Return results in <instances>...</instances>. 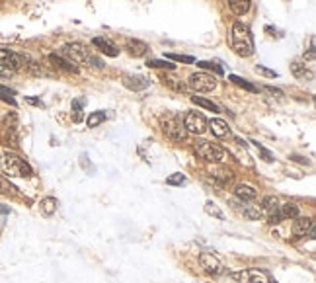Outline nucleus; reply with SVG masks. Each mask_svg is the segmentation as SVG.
<instances>
[{
	"label": "nucleus",
	"mask_w": 316,
	"mask_h": 283,
	"mask_svg": "<svg viewBox=\"0 0 316 283\" xmlns=\"http://www.w3.org/2000/svg\"><path fill=\"white\" fill-rule=\"evenodd\" d=\"M151 82L145 78V76L139 75H125L123 76V86L131 92H139V90H145Z\"/></svg>",
	"instance_id": "obj_12"
},
{
	"label": "nucleus",
	"mask_w": 316,
	"mask_h": 283,
	"mask_svg": "<svg viewBox=\"0 0 316 283\" xmlns=\"http://www.w3.org/2000/svg\"><path fill=\"white\" fill-rule=\"evenodd\" d=\"M197 67H201V69H211V71H215L217 75H223V69H221V67L213 65V63H207V61H199Z\"/></svg>",
	"instance_id": "obj_36"
},
{
	"label": "nucleus",
	"mask_w": 316,
	"mask_h": 283,
	"mask_svg": "<svg viewBox=\"0 0 316 283\" xmlns=\"http://www.w3.org/2000/svg\"><path fill=\"white\" fill-rule=\"evenodd\" d=\"M217 76L209 75V73H194L187 78V86L196 92H213L217 88Z\"/></svg>",
	"instance_id": "obj_6"
},
{
	"label": "nucleus",
	"mask_w": 316,
	"mask_h": 283,
	"mask_svg": "<svg viewBox=\"0 0 316 283\" xmlns=\"http://www.w3.org/2000/svg\"><path fill=\"white\" fill-rule=\"evenodd\" d=\"M230 47L238 57H250L254 55V37L250 33V28L242 22H234L230 30Z\"/></svg>",
	"instance_id": "obj_1"
},
{
	"label": "nucleus",
	"mask_w": 316,
	"mask_h": 283,
	"mask_svg": "<svg viewBox=\"0 0 316 283\" xmlns=\"http://www.w3.org/2000/svg\"><path fill=\"white\" fill-rule=\"evenodd\" d=\"M314 224H312V219H308V217H295V223H293V235L295 237H306V233L312 229Z\"/></svg>",
	"instance_id": "obj_14"
},
{
	"label": "nucleus",
	"mask_w": 316,
	"mask_h": 283,
	"mask_svg": "<svg viewBox=\"0 0 316 283\" xmlns=\"http://www.w3.org/2000/svg\"><path fill=\"white\" fill-rule=\"evenodd\" d=\"M80 164H82V168H84L86 172H88V170H90L92 174L96 172V168H94V164H92L90 160H88V156H86V154H80Z\"/></svg>",
	"instance_id": "obj_37"
},
{
	"label": "nucleus",
	"mask_w": 316,
	"mask_h": 283,
	"mask_svg": "<svg viewBox=\"0 0 316 283\" xmlns=\"http://www.w3.org/2000/svg\"><path fill=\"white\" fill-rule=\"evenodd\" d=\"M62 53L69 57L71 63H76V65H90V67H96V69L104 67V63L82 43H67L62 47Z\"/></svg>",
	"instance_id": "obj_2"
},
{
	"label": "nucleus",
	"mask_w": 316,
	"mask_h": 283,
	"mask_svg": "<svg viewBox=\"0 0 316 283\" xmlns=\"http://www.w3.org/2000/svg\"><path fill=\"white\" fill-rule=\"evenodd\" d=\"M256 71L258 75H262V76H266V78H277V73L275 71H271V69H268V67H264V65H256Z\"/></svg>",
	"instance_id": "obj_33"
},
{
	"label": "nucleus",
	"mask_w": 316,
	"mask_h": 283,
	"mask_svg": "<svg viewBox=\"0 0 316 283\" xmlns=\"http://www.w3.org/2000/svg\"><path fill=\"white\" fill-rule=\"evenodd\" d=\"M242 215H244L248 221H258V219L262 217V211H260V209H254V207H244L242 209Z\"/></svg>",
	"instance_id": "obj_31"
},
{
	"label": "nucleus",
	"mask_w": 316,
	"mask_h": 283,
	"mask_svg": "<svg viewBox=\"0 0 316 283\" xmlns=\"http://www.w3.org/2000/svg\"><path fill=\"white\" fill-rule=\"evenodd\" d=\"M228 80L232 82V84H236V86H240V88L248 90V92H258V88L254 86V84H250L248 80H244V78H240V76L236 75H228Z\"/></svg>",
	"instance_id": "obj_26"
},
{
	"label": "nucleus",
	"mask_w": 316,
	"mask_h": 283,
	"mask_svg": "<svg viewBox=\"0 0 316 283\" xmlns=\"http://www.w3.org/2000/svg\"><path fill=\"white\" fill-rule=\"evenodd\" d=\"M59 207V201L55 199V197H43L41 199V203H39V209H41V213L45 215V217H51L55 211Z\"/></svg>",
	"instance_id": "obj_19"
},
{
	"label": "nucleus",
	"mask_w": 316,
	"mask_h": 283,
	"mask_svg": "<svg viewBox=\"0 0 316 283\" xmlns=\"http://www.w3.org/2000/svg\"><path fill=\"white\" fill-rule=\"evenodd\" d=\"M0 100H4V102H8V104L16 105L14 90H10L8 86H2V84H0Z\"/></svg>",
	"instance_id": "obj_27"
},
{
	"label": "nucleus",
	"mask_w": 316,
	"mask_h": 283,
	"mask_svg": "<svg viewBox=\"0 0 316 283\" xmlns=\"http://www.w3.org/2000/svg\"><path fill=\"white\" fill-rule=\"evenodd\" d=\"M250 2H252V0H228L232 12H234L236 16L248 14V10H250Z\"/></svg>",
	"instance_id": "obj_20"
},
{
	"label": "nucleus",
	"mask_w": 316,
	"mask_h": 283,
	"mask_svg": "<svg viewBox=\"0 0 316 283\" xmlns=\"http://www.w3.org/2000/svg\"><path fill=\"white\" fill-rule=\"evenodd\" d=\"M196 152L203 158V160H207V162H223L226 156V152L219 145H215V143H207V141H203V143H199L196 147Z\"/></svg>",
	"instance_id": "obj_7"
},
{
	"label": "nucleus",
	"mask_w": 316,
	"mask_h": 283,
	"mask_svg": "<svg viewBox=\"0 0 316 283\" xmlns=\"http://www.w3.org/2000/svg\"><path fill=\"white\" fill-rule=\"evenodd\" d=\"M92 45L98 47L107 57H117V55H119V49L111 43L109 39H105V37H94V39H92Z\"/></svg>",
	"instance_id": "obj_13"
},
{
	"label": "nucleus",
	"mask_w": 316,
	"mask_h": 283,
	"mask_svg": "<svg viewBox=\"0 0 316 283\" xmlns=\"http://www.w3.org/2000/svg\"><path fill=\"white\" fill-rule=\"evenodd\" d=\"M262 205H264V209H266V211H275V209H277V205H279V203H277V199H275V197H273V195H270V197H266V199H264V201H262Z\"/></svg>",
	"instance_id": "obj_35"
},
{
	"label": "nucleus",
	"mask_w": 316,
	"mask_h": 283,
	"mask_svg": "<svg viewBox=\"0 0 316 283\" xmlns=\"http://www.w3.org/2000/svg\"><path fill=\"white\" fill-rule=\"evenodd\" d=\"M125 49H127L133 57H145V55L149 53V45L145 43V41H141V39H129L127 45H125Z\"/></svg>",
	"instance_id": "obj_15"
},
{
	"label": "nucleus",
	"mask_w": 316,
	"mask_h": 283,
	"mask_svg": "<svg viewBox=\"0 0 316 283\" xmlns=\"http://www.w3.org/2000/svg\"><path fill=\"white\" fill-rule=\"evenodd\" d=\"M0 166L8 176H16V178H30L33 174L30 164L14 152H4L0 156Z\"/></svg>",
	"instance_id": "obj_3"
},
{
	"label": "nucleus",
	"mask_w": 316,
	"mask_h": 283,
	"mask_svg": "<svg viewBox=\"0 0 316 283\" xmlns=\"http://www.w3.org/2000/svg\"><path fill=\"white\" fill-rule=\"evenodd\" d=\"M24 67V57L10 49H0V75H10Z\"/></svg>",
	"instance_id": "obj_4"
},
{
	"label": "nucleus",
	"mask_w": 316,
	"mask_h": 283,
	"mask_svg": "<svg viewBox=\"0 0 316 283\" xmlns=\"http://www.w3.org/2000/svg\"><path fill=\"white\" fill-rule=\"evenodd\" d=\"M166 61H176V63H187V65H192L194 63V57H189V55H178V53H166L164 55Z\"/></svg>",
	"instance_id": "obj_28"
},
{
	"label": "nucleus",
	"mask_w": 316,
	"mask_h": 283,
	"mask_svg": "<svg viewBox=\"0 0 316 283\" xmlns=\"http://www.w3.org/2000/svg\"><path fill=\"white\" fill-rule=\"evenodd\" d=\"M192 102L196 105H201V107H205V109H209V111H215V114H219L221 109H219V105L215 104V102H211L207 98H201V96H192Z\"/></svg>",
	"instance_id": "obj_22"
},
{
	"label": "nucleus",
	"mask_w": 316,
	"mask_h": 283,
	"mask_svg": "<svg viewBox=\"0 0 316 283\" xmlns=\"http://www.w3.org/2000/svg\"><path fill=\"white\" fill-rule=\"evenodd\" d=\"M185 182H187V178H185L183 174H180V172H176V174H172V176L166 178V184H168V186H183Z\"/></svg>",
	"instance_id": "obj_29"
},
{
	"label": "nucleus",
	"mask_w": 316,
	"mask_h": 283,
	"mask_svg": "<svg viewBox=\"0 0 316 283\" xmlns=\"http://www.w3.org/2000/svg\"><path fill=\"white\" fill-rule=\"evenodd\" d=\"M28 102L33 105H41V107H43V102H39V100H35V98H28Z\"/></svg>",
	"instance_id": "obj_39"
},
{
	"label": "nucleus",
	"mask_w": 316,
	"mask_h": 283,
	"mask_svg": "<svg viewBox=\"0 0 316 283\" xmlns=\"http://www.w3.org/2000/svg\"><path fill=\"white\" fill-rule=\"evenodd\" d=\"M199 262H201V268H205V271H209L213 275H221L225 273V266L223 262L211 252H203L199 256Z\"/></svg>",
	"instance_id": "obj_11"
},
{
	"label": "nucleus",
	"mask_w": 316,
	"mask_h": 283,
	"mask_svg": "<svg viewBox=\"0 0 316 283\" xmlns=\"http://www.w3.org/2000/svg\"><path fill=\"white\" fill-rule=\"evenodd\" d=\"M291 71H293V75L297 76V78H312V71H308L306 69V65H302L299 61H295L293 65H291Z\"/></svg>",
	"instance_id": "obj_21"
},
{
	"label": "nucleus",
	"mask_w": 316,
	"mask_h": 283,
	"mask_svg": "<svg viewBox=\"0 0 316 283\" xmlns=\"http://www.w3.org/2000/svg\"><path fill=\"white\" fill-rule=\"evenodd\" d=\"M105 121V114L102 109H98V111H92L90 116L86 118V125L88 127H98L100 123H104Z\"/></svg>",
	"instance_id": "obj_25"
},
{
	"label": "nucleus",
	"mask_w": 316,
	"mask_h": 283,
	"mask_svg": "<svg viewBox=\"0 0 316 283\" xmlns=\"http://www.w3.org/2000/svg\"><path fill=\"white\" fill-rule=\"evenodd\" d=\"M49 61H51V65H55L57 69H62V71H67V73H78V67L76 65H73L71 61L62 59L60 55H49Z\"/></svg>",
	"instance_id": "obj_18"
},
{
	"label": "nucleus",
	"mask_w": 316,
	"mask_h": 283,
	"mask_svg": "<svg viewBox=\"0 0 316 283\" xmlns=\"http://www.w3.org/2000/svg\"><path fill=\"white\" fill-rule=\"evenodd\" d=\"M266 90L270 92V94H275V96H283V92L279 88H273V86H266Z\"/></svg>",
	"instance_id": "obj_38"
},
{
	"label": "nucleus",
	"mask_w": 316,
	"mask_h": 283,
	"mask_svg": "<svg viewBox=\"0 0 316 283\" xmlns=\"http://www.w3.org/2000/svg\"><path fill=\"white\" fill-rule=\"evenodd\" d=\"M205 213L211 215V217H215V219H219V221H225V213L217 207V203H215V201H211V199L205 203Z\"/></svg>",
	"instance_id": "obj_24"
},
{
	"label": "nucleus",
	"mask_w": 316,
	"mask_h": 283,
	"mask_svg": "<svg viewBox=\"0 0 316 283\" xmlns=\"http://www.w3.org/2000/svg\"><path fill=\"white\" fill-rule=\"evenodd\" d=\"M295 217H299V207H297V205H293V203H283V205H277L275 211H271L270 223L271 224H279L281 221L295 219Z\"/></svg>",
	"instance_id": "obj_10"
},
{
	"label": "nucleus",
	"mask_w": 316,
	"mask_h": 283,
	"mask_svg": "<svg viewBox=\"0 0 316 283\" xmlns=\"http://www.w3.org/2000/svg\"><path fill=\"white\" fill-rule=\"evenodd\" d=\"M164 84L166 86H170V88L178 90V92H183V90H185V84H183L181 80H178V78H172V76H166Z\"/></svg>",
	"instance_id": "obj_30"
},
{
	"label": "nucleus",
	"mask_w": 316,
	"mask_h": 283,
	"mask_svg": "<svg viewBox=\"0 0 316 283\" xmlns=\"http://www.w3.org/2000/svg\"><path fill=\"white\" fill-rule=\"evenodd\" d=\"M162 131H164L166 137L172 139L174 143H183L185 137H187V131H185L183 123H181L176 116H168V118L162 121Z\"/></svg>",
	"instance_id": "obj_5"
},
{
	"label": "nucleus",
	"mask_w": 316,
	"mask_h": 283,
	"mask_svg": "<svg viewBox=\"0 0 316 283\" xmlns=\"http://www.w3.org/2000/svg\"><path fill=\"white\" fill-rule=\"evenodd\" d=\"M183 127H185L187 133L203 135L207 131V120L197 111H187L185 118H183Z\"/></svg>",
	"instance_id": "obj_9"
},
{
	"label": "nucleus",
	"mask_w": 316,
	"mask_h": 283,
	"mask_svg": "<svg viewBox=\"0 0 316 283\" xmlns=\"http://www.w3.org/2000/svg\"><path fill=\"white\" fill-rule=\"evenodd\" d=\"M234 195H236L238 199H242V201H252V199L258 197V192H256V188H252V186H248V184H240V186H236Z\"/></svg>",
	"instance_id": "obj_17"
},
{
	"label": "nucleus",
	"mask_w": 316,
	"mask_h": 283,
	"mask_svg": "<svg viewBox=\"0 0 316 283\" xmlns=\"http://www.w3.org/2000/svg\"><path fill=\"white\" fill-rule=\"evenodd\" d=\"M230 277L236 279V281H240V283H273L270 275H268L266 271H262V269H242V271H232Z\"/></svg>",
	"instance_id": "obj_8"
},
{
	"label": "nucleus",
	"mask_w": 316,
	"mask_h": 283,
	"mask_svg": "<svg viewBox=\"0 0 316 283\" xmlns=\"http://www.w3.org/2000/svg\"><path fill=\"white\" fill-rule=\"evenodd\" d=\"M250 143H254V147H256V149L260 150V152H262V156H264V160H266V162H271V160H273V154H271L270 150L266 149L264 145H260L258 141H250Z\"/></svg>",
	"instance_id": "obj_34"
},
{
	"label": "nucleus",
	"mask_w": 316,
	"mask_h": 283,
	"mask_svg": "<svg viewBox=\"0 0 316 283\" xmlns=\"http://www.w3.org/2000/svg\"><path fill=\"white\" fill-rule=\"evenodd\" d=\"M207 127H209L211 131H213V135L219 137V139H225V137L230 135V127H228V123L223 120H213L211 123H207Z\"/></svg>",
	"instance_id": "obj_16"
},
{
	"label": "nucleus",
	"mask_w": 316,
	"mask_h": 283,
	"mask_svg": "<svg viewBox=\"0 0 316 283\" xmlns=\"http://www.w3.org/2000/svg\"><path fill=\"white\" fill-rule=\"evenodd\" d=\"M82 105H84V100H75V102H73V111H75L73 120H75L76 123L82 121Z\"/></svg>",
	"instance_id": "obj_32"
},
{
	"label": "nucleus",
	"mask_w": 316,
	"mask_h": 283,
	"mask_svg": "<svg viewBox=\"0 0 316 283\" xmlns=\"http://www.w3.org/2000/svg\"><path fill=\"white\" fill-rule=\"evenodd\" d=\"M147 67L149 69H166V71H174L176 65H172L170 61L166 59H149L147 61Z\"/></svg>",
	"instance_id": "obj_23"
}]
</instances>
